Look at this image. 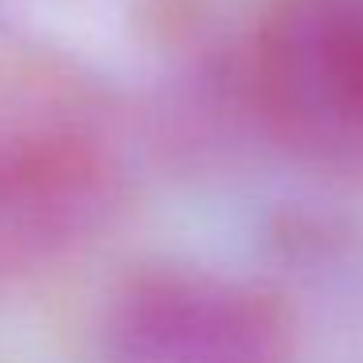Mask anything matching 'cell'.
<instances>
[{"label":"cell","mask_w":363,"mask_h":363,"mask_svg":"<svg viewBox=\"0 0 363 363\" xmlns=\"http://www.w3.org/2000/svg\"><path fill=\"white\" fill-rule=\"evenodd\" d=\"M118 188L94 94L48 71L0 74V246H48L90 227Z\"/></svg>","instance_id":"1"},{"label":"cell","mask_w":363,"mask_h":363,"mask_svg":"<svg viewBox=\"0 0 363 363\" xmlns=\"http://www.w3.org/2000/svg\"><path fill=\"white\" fill-rule=\"evenodd\" d=\"M254 94L289 149L363 188V0H277Z\"/></svg>","instance_id":"2"},{"label":"cell","mask_w":363,"mask_h":363,"mask_svg":"<svg viewBox=\"0 0 363 363\" xmlns=\"http://www.w3.org/2000/svg\"><path fill=\"white\" fill-rule=\"evenodd\" d=\"M106 352L113 363H293L297 340L274 293L207 269L157 266L113 293Z\"/></svg>","instance_id":"3"}]
</instances>
